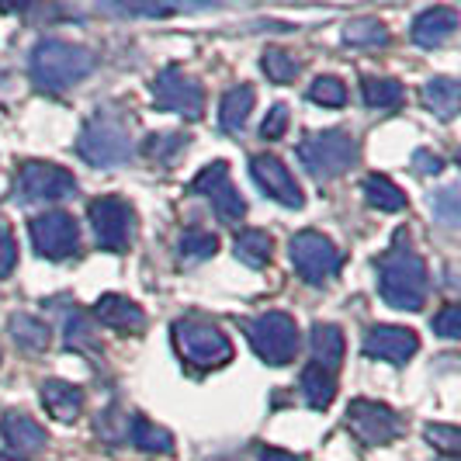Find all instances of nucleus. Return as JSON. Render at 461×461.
Returning <instances> with one entry per match:
<instances>
[{"label": "nucleus", "mask_w": 461, "mask_h": 461, "mask_svg": "<svg viewBox=\"0 0 461 461\" xmlns=\"http://www.w3.org/2000/svg\"><path fill=\"white\" fill-rule=\"evenodd\" d=\"M285 129H288V108H285V104H275V108L267 112V118H264V125H260V136L281 139Z\"/></svg>", "instance_id": "39"}, {"label": "nucleus", "mask_w": 461, "mask_h": 461, "mask_svg": "<svg viewBox=\"0 0 461 461\" xmlns=\"http://www.w3.org/2000/svg\"><path fill=\"white\" fill-rule=\"evenodd\" d=\"M67 347L69 350H80V354H94L97 350V337H94V323L80 312V309H73L67 316Z\"/></svg>", "instance_id": "32"}, {"label": "nucleus", "mask_w": 461, "mask_h": 461, "mask_svg": "<svg viewBox=\"0 0 461 461\" xmlns=\"http://www.w3.org/2000/svg\"><path fill=\"white\" fill-rule=\"evenodd\" d=\"M309 101H316V104H323V108H344L347 104L344 80H337V77H316V80L309 84Z\"/></svg>", "instance_id": "33"}, {"label": "nucleus", "mask_w": 461, "mask_h": 461, "mask_svg": "<svg viewBox=\"0 0 461 461\" xmlns=\"http://www.w3.org/2000/svg\"><path fill=\"white\" fill-rule=\"evenodd\" d=\"M7 330L24 350H46L49 347V326L42 320H35V316H28V312H14L7 320Z\"/></svg>", "instance_id": "29"}, {"label": "nucleus", "mask_w": 461, "mask_h": 461, "mask_svg": "<svg viewBox=\"0 0 461 461\" xmlns=\"http://www.w3.org/2000/svg\"><path fill=\"white\" fill-rule=\"evenodd\" d=\"M32 232V247L35 254L46 257V260H67L80 250V230L73 222L69 212H46V215H35L28 222Z\"/></svg>", "instance_id": "12"}, {"label": "nucleus", "mask_w": 461, "mask_h": 461, "mask_svg": "<svg viewBox=\"0 0 461 461\" xmlns=\"http://www.w3.org/2000/svg\"><path fill=\"white\" fill-rule=\"evenodd\" d=\"M0 434H4V440L11 444V451L14 455H35V451H42L49 444L46 430L32 420V416L24 413H7L4 420H0Z\"/></svg>", "instance_id": "19"}, {"label": "nucleus", "mask_w": 461, "mask_h": 461, "mask_svg": "<svg viewBox=\"0 0 461 461\" xmlns=\"http://www.w3.org/2000/svg\"><path fill=\"white\" fill-rule=\"evenodd\" d=\"M247 337H250V347L254 354L271 365V368H281V365H292L295 354H299V326L288 312H264L247 323Z\"/></svg>", "instance_id": "5"}, {"label": "nucleus", "mask_w": 461, "mask_h": 461, "mask_svg": "<svg viewBox=\"0 0 461 461\" xmlns=\"http://www.w3.org/2000/svg\"><path fill=\"white\" fill-rule=\"evenodd\" d=\"M250 174H254L257 187H260L267 198H275L277 205H285V208L305 205V194H302L295 174L277 160V157H271V153H257L254 160H250Z\"/></svg>", "instance_id": "14"}, {"label": "nucleus", "mask_w": 461, "mask_h": 461, "mask_svg": "<svg viewBox=\"0 0 461 461\" xmlns=\"http://www.w3.org/2000/svg\"><path fill=\"white\" fill-rule=\"evenodd\" d=\"M215 250H219V236L208 230H185L177 240V257L185 264H202L208 257H215Z\"/></svg>", "instance_id": "30"}, {"label": "nucleus", "mask_w": 461, "mask_h": 461, "mask_svg": "<svg viewBox=\"0 0 461 461\" xmlns=\"http://www.w3.org/2000/svg\"><path fill=\"white\" fill-rule=\"evenodd\" d=\"M361 94H365V104H368V108L385 112V108H399L406 91H402V84L393 80V77H368V80L361 84Z\"/></svg>", "instance_id": "28"}, {"label": "nucleus", "mask_w": 461, "mask_h": 461, "mask_svg": "<svg viewBox=\"0 0 461 461\" xmlns=\"http://www.w3.org/2000/svg\"><path fill=\"white\" fill-rule=\"evenodd\" d=\"M413 167H416V174L430 177V174H440V170H444V160H440L438 153H430V149H416Z\"/></svg>", "instance_id": "41"}, {"label": "nucleus", "mask_w": 461, "mask_h": 461, "mask_svg": "<svg viewBox=\"0 0 461 461\" xmlns=\"http://www.w3.org/2000/svg\"><path fill=\"white\" fill-rule=\"evenodd\" d=\"M420 350V337L416 330H406V326H371L365 333V354L375 357V361H389V365H406Z\"/></svg>", "instance_id": "15"}, {"label": "nucleus", "mask_w": 461, "mask_h": 461, "mask_svg": "<svg viewBox=\"0 0 461 461\" xmlns=\"http://www.w3.org/2000/svg\"><path fill=\"white\" fill-rule=\"evenodd\" d=\"M455 32H458V11L440 4V7H427L423 14H416L413 42L423 49H438V46H444Z\"/></svg>", "instance_id": "17"}, {"label": "nucleus", "mask_w": 461, "mask_h": 461, "mask_svg": "<svg viewBox=\"0 0 461 461\" xmlns=\"http://www.w3.org/2000/svg\"><path fill=\"white\" fill-rule=\"evenodd\" d=\"M299 160L309 170L312 181H337L357 163V139L344 129H326V132H309L299 142Z\"/></svg>", "instance_id": "3"}, {"label": "nucleus", "mask_w": 461, "mask_h": 461, "mask_svg": "<svg viewBox=\"0 0 461 461\" xmlns=\"http://www.w3.org/2000/svg\"><path fill=\"white\" fill-rule=\"evenodd\" d=\"M288 254H292V264H295V271L302 275L305 285H326L344 264L337 243L316 230L295 232L292 243H288Z\"/></svg>", "instance_id": "7"}, {"label": "nucleus", "mask_w": 461, "mask_h": 461, "mask_svg": "<svg viewBox=\"0 0 461 461\" xmlns=\"http://www.w3.org/2000/svg\"><path fill=\"white\" fill-rule=\"evenodd\" d=\"M309 347H312V361H316V368L323 371H333L344 365V333H340V326L333 323H316L312 326V333H309Z\"/></svg>", "instance_id": "20"}, {"label": "nucleus", "mask_w": 461, "mask_h": 461, "mask_svg": "<svg viewBox=\"0 0 461 461\" xmlns=\"http://www.w3.org/2000/svg\"><path fill=\"white\" fill-rule=\"evenodd\" d=\"M94 320L101 326H108V330H118V333H142V330H146V312H142L132 299L115 295V292L97 299Z\"/></svg>", "instance_id": "16"}, {"label": "nucleus", "mask_w": 461, "mask_h": 461, "mask_svg": "<svg viewBox=\"0 0 461 461\" xmlns=\"http://www.w3.org/2000/svg\"><path fill=\"white\" fill-rule=\"evenodd\" d=\"M87 219H91V230L101 250H108V254L129 250V243L136 236V212L125 198H115V194L97 198L87 205Z\"/></svg>", "instance_id": "8"}, {"label": "nucleus", "mask_w": 461, "mask_h": 461, "mask_svg": "<svg viewBox=\"0 0 461 461\" xmlns=\"http://www.w3.org/2000/svg\"><path fill=\"white\" fill-rule=\"evenodd\" d=\"M434 215L447 230L458 226V187H444L440 194H434Z\"/></svg>", "instance_id": "37"}, {"label": "nucleus", "mask_w": 461, "mask_h": 461, "mask_svg": "<svg viewBox=\"0 0 461 461\" xmlns=\"http://www.w3.org/2000/svg\"><path fill=\"white\" fill-rule=\"evenodd\" d=\"M187 146V136H149L146 139V157L160 163H170L174 153H181Z\"/></svg>", "instance_id": "36"}, {"label": "nucleus", "mask_w": 461, "mask_h": 461, "mask_svg": "<svg viewBox=\"0 0 461 461\" xmlns=\"http://www.w3.org/2000/svg\"><path fill=\"white\" fill-rule=\"evenodd\" d=\"M108 11L139 14V18H170V14H181V11H191V7H185V4H118V7H108Z\"/></svg>", "instance_id": "35"}, {"label": "nucleus", "mask_w": 461, "mask_h": 461, "mask_svg": "<svg viewBox=\"0 0 461 461\" xmlns=\"http://www.w3.org/2000/svg\"><path fill=\"white\" fill-rule=\"evenodd\" d=\"M77 194V177L67 167L56 163L32 160L18 170V185H14V198H22L24 205L32 202H63Z\"/></svg>", "instance_id": "10"}, {"label": "nucleus", "mask_w": 461, "mask_h": 461, "mask_svg": "<svg viewBox=\"0 0 461 461\" xmlns=\"http://www.w3.org/2000/svg\"><path fill=\"white\" fill-rule=\"evenodd\" d=\"M0 461H24L22 455H14V451H0Z\"/></svg>", "instance_id": "43"}, {"label": "nucleus", "mask_w": 461, "mask_h": 461, "mask_svg": "<svg viewBox=\"0 0 461 461\" xmlns=\"http://www.w3.org/2000/svg\"><path fill=\"white\" fill-rule=\"evenodd\" d=\"M77 149L94 167H122L132 157V129L125 118L112 115V112H97L84 125V132L77 139Z\"/></svg>", "instance_id": "4"}, {"label": "nucleus", "mask_w": 461, "mask_h": 461, "mask_svg": "<svg viewBox=\"0 0 461 461\" xmlns=\"http://www.w3.org/2000/svg\"><path fill=\"white\" fill-rule=\"evenodd\" d=\"M434 333L444 337V340L461 337V309L458 305H444L438 316H434Z\"/></svg>", "instance_id": "38"}, {"label": "nucleus", "mask_w": 461, "mask_h": 461, "mask_svg": "<svg viewBox=\"0 0 461 461\" xmlns=\"http://www.w3.org/2000/svg\"><path fill=\"white\" fill-rule=\"evenodd\" d=\"M427 440L438 447L444 458H458V451H461L458 427H447V423H430V427H427Z\"/></svg>", "instance_id": "34"}, {"label": "nucleus", "mask_w": 461, "mask_h": 461, "mask_svg": "<svg viewBox=\"0 0 461 461\" xmlns=\"http://www.w3.org/2000/svg\"><path fill=\"white\" fill-rule=\"evenodd\" d=\"M389 39H393L389 28L378 22V18H354V22H347V28H344V42L357 49L389 46Z\"/></svg>", "instance_id": "27"}, {"label": "nucleus", "mask_w": 461, "mask_h": 461, "mask_svg": "<svg viewBox=\"0 0 461 461\" xmlns=\"http://www.w3.org/2000/svg\"><path fill=\"white\" fill-rule=\"evenodd\" d=\"M302 395H305V402H309L312 410L323 413V410L333 406V399H337V378H333L330 371L309 365V368L302 371Z\"/></svg>", "instance_id": "24"}, {"label": "nucleus", "mask_w": 461, "mask_h": 461, "mask_svg": "<svg viewBox=\"0 0 461 461\" xmlns=\"http://www.w3.org/2000/svg\"><path fill=\"white\" fill-rule=\"evenodd\" d=\"M347 430L368 447H385L402 434V420L393 406L375 399H354L347 410Z\"/></svg>", "instance_id": "11"}, {"label": "nucleus", "mask_w": 461, "mask_h": 461, "mask_svg": "<svg viewBox=\"0 0 461 461\" xmlns=\"http://www.w3.org/2000/svg\"><path fill=\"white\" fill-rule=\"evenodd\" d=\"M423 104L440 118V122H451V118L458 115V84L451 80V77H430L427 84H423Z\"/></svg>", "instance_id": "22"}, {"label": "nucleus", "mask_w": 461, "mask_h": 461, "mask_svg": "<svg viewBox=\"0 0 461 461\" xmlns=\"http://www.w3.org/2000/svg\"><path fill=\"white\" fill-rule=\"evenodd\" d=\"M440 461H458V458H440Z\"/></svg>", "instance_id": "44"}, {"label": "nucleus", "mask_w": 461, "mask_h": 461, "mask_svg": "<svg viewBox=\"0 0 461 461\" xmlns=\"http://www.w3.org/2000/svg\"><path fill=\"white\" fill-rule=\"evenodd\" d=\"M153 101L160 112L185 115L187 122H198L205 115V91L194 77H187L181 67H167L153 80Z\"/></svg>", "instance_id": "9"}, {"label": "nucleus", "mask_w": 461, "mask_h": 461, "mask_svg": "<svg viewBox=\"0 0 461 461\" xmlns=\"http://www.w3.org/2000/svg\"><path fill=\"white\" fill-rule=\"evenodd\" d=\"M174 344L194 368H222L232 361L230 337L219 326L205 320H177L174 323Z\"/></svg>", "instance_id": "6"}, {"label": "nucleus", "mask_w": 461, "mask_h": 461, "mask_svg": "<svg viewBox=\"0 0 461 461\" xmlns=\"http://www.w3.org/2000/svg\"><path fill=\"white\" fill-rule=\"evenodd\" d=\"M42 406L59 423H73L84 413V389L73 382H63V378H49V382H42Z\"/></svg>", "instance_id": "18"}, {"label": "nucleus", "mask_w": 461, "mask_h": 461, "mask_svg": "<svg viewBox=\"0 0 461 461\" xmlns=\"http://www.w3.org/2000/svg\"><path fill=\"white\" fill-rule=\"evenodd\" d=\"M254 101L257 94L250 84H240V87H232V91H226V97H222V108H219V122H222V129L226 132H243V125H247V118H250V112H254Z\"/></svg>", "instance_id": "21"}, {"label": "nucleus", "mask_w": 461, "mask_h": 461, "mask_svg": "<svg viewBox=\"0 0 461 461\" xmlns=\"http://www.w3.org/2000/svg\"><path fill=\"white\" fill-rule=\"evenodd\" d=\"M260 67H264L271 84H292L302 73V63L292 52H285V49H267L264 59H260Z\"/></svg>", "instance_id": "31"}, {"label": "nucleus", "mask_w": 461, "mask_h": 461, "mask_svg": "<svg viewBox=\"0 0 461 461\" xmlns=\"http://www.w3.org/2000/svg\"><path fill=\"white\" fill-rule=\"evenodd\" d=\"M129 438H132V444H136L139 451H146V455H174V434L157 427V423H149L146 416H132Z\"/></svg>", "instance_id": "23"}, {"label": "nucleus", "mask_w": 461, "mask_h": 461, "mask_svg": "<svg viewBox=\"0 0 461 461\" xmlns=\"http://www.w3.org/2000/svg\"><path fill=\"white\" fill-rule=\"evenodd\" d=\"M191 191L194 194H205L208 202H212V208L219 212V219L222 222H243V215H247V202L240 198V191L232 187L230 181V167L222 160L208 163L205 170L191 181Z\"/></svg>", "instance_id": "13"}, {"label": "nucleus", "mask_w": 461, "mask_h": 461, "mask_svg": "<svg viewBox=\"0 0 461 461\" xmlns=\"http://www.w3.org/2000/svg\"><path fill=\"white\" fill-rule=\"evenodd\" d=\"M427 264L423 257L410 250L406 232H395V247L385 250L378 260V292L385 305H393L399 312H420L427 302Z\"/></svg>", "instance_id": "1"}, {"label": "nucleus", "mask_w": 461, "mask_h": 461, "mask_svg": "<svg viewBox=\"0 0 461 461\" xmlns=\"http://www.w3.org/2000/svg\"><path fill=\"white\" fill-rule=\"evenodd\" d=\"M94 52L84 46H73L63 39H42L32 49V80L39 91L59 94L80 84L94 69Z\"/></svg>", "instance_id": "2"}, {"label": "nucleus", "mask_w": 461, "mask_h": 461, "mask_svg": "<svg viewBox=\"0 0 461 461\" xmlns=\"http://www.w3.org/2000/svg\"><path fill=\"white\" fill-rule=\"evenodd\" d=\"M271 236L264 230H243L236 240H232V254L240 264H247V267H264L267 260H271Z\"/></svg>", "instance_id": "25"}, {"label": "nucleus", "mask_w": 461, "mask_h": 461, "mask_svg": "<svg viewBox=\"0 0 461 461\" xmlns=\"http://www.w3.org/2000/svg\"><path fill=\"white\" fill-rule=\"evenodd\" d=\"M257 461H299V458H295V455H288V451H277V447H260Z\"/></svg>", "instance_id": "42"}, {"label": "nucleus", "mask_w": 461, "mask_h": 461, "mask_svg": "<svg viewBox=\"0 0 461 461\" xmlns=\"http://www.w3.org/2000/svg\"><path fill=\"white\" fill-rule=\"evenodd\" d=\"M365 198H368L371 208H378V212H402L406 208V194H402V187L389 181L385 174H368L365 177Z\"/></svg>", "instance_id": "26"}, {"label": "nucleus", "mask_w": 461, "mask_h": 461, "mask_svg": "<svg viewBox=\"0 0 461 461\" xmlns=\"http://www.w3.org/2000/svg\"><path fill=\"white\" fill-rule=\"evenodd\" d=\"M14 264H18V247H14V236H11L7 230H0V281H4V277H11Z\"/></svg>", "instance_id": "40"}]
</instances>
